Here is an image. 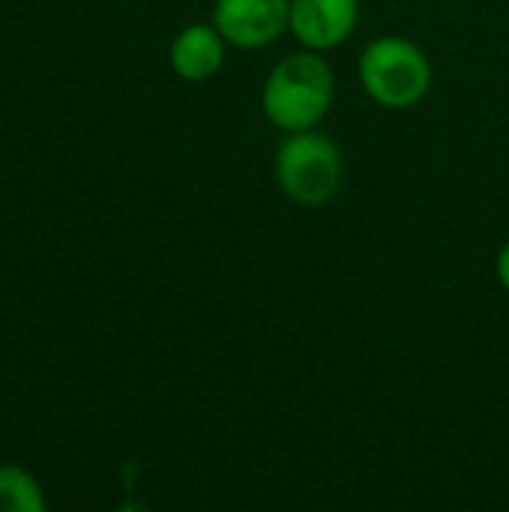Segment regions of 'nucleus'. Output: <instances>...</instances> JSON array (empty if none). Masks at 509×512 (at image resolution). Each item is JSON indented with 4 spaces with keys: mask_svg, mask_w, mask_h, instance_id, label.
<instances>
[{
    "mask_svg": "<svg viewBox=\"0 0 509 512\" xmlns=\"http://www.w3.org/2000/svg\"><path fill=\"white\" fill-rule=\"evenodd\" d=\"M336 96V78L330 63L321 51L300 48L285 54L267 75L261 87V108L264 117L288 132L315 129Z\"/></svg>",
    "mask_w": 509,
    "mask_h": 512,
    "instance_id": "1",
    "label": "nucleus"
},
{
    "mask_svg": "<svg viewBox=\"0 0 509 512\" xmlns=\"http://www.w3.org/2000/svg\"><path fill=\"white\" fill-rule=\"evenodd\" d=\"M357 78L375 105L387 111H408L432 90V60L417 42L387 33L363 48Z\"/></svg>",
    "mask_w": 509,
    "mask_h": 512,
    "instance_id": "2",
    "label": "nucleus"
},
{
    "mask_svg": "<svg viewBox=\"0 0 509 512\" xmlns=\"http://www.w3.org/2000/svg\"><path fill=\"white\" fill-rule=\"evenodd\" d=\"M342 177V150L315 129L288 132L276 150V183L297 207H327L339 195Z\"/></svg>",
    "mask_w": 509,
    "mask_h": 512,
    "instance_id": "3",
    "label": "nucleus"
},
{
    "mask_svg": "<svg viewBox=\"0 0 509 512\" xmlns=\"http://www.w3.org/2000/svg\"><path fill=\"white\" fill-rule=\"evenodd\" d=\"M210 21L234 48H267L288 33L291 0H216Z\"/></svg>",
    "mask_w": 509,
    "mask_h": 512,
    "instance_id": "4",
    "label": "nucleus"
},
{
    "mask_svg": "<svg viewBox=\"0 0 509 512\" xmlns=\"http://www.w3.org/2000/svg\"><path fill=\"white\" fill-rule=\"evenodd\" d=\"M360 0H291V36L312 51H333L351 39Z\"/></svg>",
    "mask_w": 509,
    "mask_h": 512,
    "instance_id": "5",
    "label": "nucleus"
},
{
    "mask_svg": "<svg viewBox=\"0 0 509 512\" xmlns=\"http://www.w3.org/2000/svg\"><path fill=\"white\" fill-rule=\"evenodd\" d=\"M225 51H228V42L216 30L213 21L210 24H186L171 39L168 63L177 78L201 84V81H210L213 75H219V69L225 66Z\"/></svg>",
    "mask_w": 509,
    "mask_h": 512,
    "instance_id": "6",
    "label": "nucleus"
},
{
    "mask_svg": "<svg viewBox=\"0 0 509 512\" xmlns=\"http://www.w3.org/2000/svg\"><path fill=\"white\" fill-rule=\"evenodd\" d=\"M48 501L39 480L21 465H0V512H45Z\"/></svg>",
    "mask_w": 509,
    "mask_h": 512,
    "instance_id": "7",
    "label": "nucleus"
},
{
    "mask_svg": "<svg viewBox=\"0 0 509 512\" xmlns=\"http://www.w3.org/2000/svg\"><path fill=\"white\" fill-rule=\"evenodd\" d=\"M495 276H498L501 288L509 291V240L501 246V252H498V258H495Z\"/></svg>",
    "mask_w": 509,
    "mask_h": 512,
    "instance_id": "8",
    "label": "nucleus"
}]
</instances>
